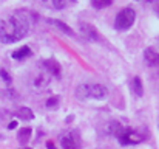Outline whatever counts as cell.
Instances as JSON below:
<instances>
[{
    "label": "cell",
    "mask_w": 159,
    "mask_h": 149,
    "mask_svg": "<svg viewBox=\"0 0 159 149\" xmlns=\"http://www.w3.org/2000/svg\"><path fill=\"white\" fill-rule=\"evenodd\" d=\"M31 135H33V129L31 127H22L17 134V140L20 145H26L30 140H31Z\"/></svg>",
    "instance_id": "11"
},
{
    "label": "cell",
    "mask_w": 159,
    "mask_h": 149,
    "mask_svg": "<svg viewBox=\"0 0 159 149\" xmlns=\"http://www.w3.org/2000/svg\"><path fill=\"white\" fill-rule=\"evenodd\" d=\"M22 149H31V148H22Z\"/></svg>",
    "instance_id": "24"
},
{
    "label": "cell",
    "mask_w": 159,
    "mask_h": 149,
    "mask_svg": "<svg viewBox=\"0 0 159 149\" xmlns=\"http://www.w3.org/2000/svg\"><path fill=\"white\" fill-rule=\"evenodd\" d=\"M48 22H50V23H53L56 28L62 30L65 34H68V36H74V31H73V30H71V28H70L66 23H63L62 20H57V19H48Z\"/></svg>",
    "instance_id": "13"
},
{
    "label": "cell",
    "mask_w": 159,
    "mask_h": 149,
    "mask_svg": "<svg viewBox=\"0 0 159 149\" xmlns=\"http://www.w3.org/2000/svg\"><path fill=\"white\" fill-rule=\"evenodd\" d=\"M16 127H17V121H11L8 124V129H16Z\"/></svg>",
    "instance_id": "21"
},
{
    "label": "cell",
    "mask_w": 159,
    "mask_h": 149,
    "mask_svg": "<svg viewBox=\"0 0 159 149\" xmlns=\"http://www.w3.org/2000/svg\"><path fill=\"white\" fill-rule=\"evenodd\" d=\"M0 76H2V79H3L8 86L11 84V76L8 75V72H6V70H3V68H2V70H0Z\"/></svg>",
    "instance_id": "18"
},
{
    "label": "cell",
    "mask_w": 159,
    "mask_h": 149,
    "mask_svg": "<svg viewBox=\"0 0 159 149\" xmlns=\"http://www.w3.org/2000/svg\"><path fill=\"white\" fill-rule=\"evenodd\" d=\"M156 12H159V5H158V6H156Z\"/></svg>",
    "instance_id": "23"
},
{
    "label": "cell",
    "mask_w": 159,
    "mask_h": 149,
    "mask_svg": "<svg viewBox=\"0 0 159 149\" xmlns=\"http://www.w3.org/2000/svg\"><path fill=\"white\" fill-rule=\"evenodd\" d=\"M117 140H119V143H120V145H138V143H141V142L147 140V137H145V134H144V132L133 131V129L127 127V129H125V132H124Z\"/></svg>",
    "instance_id": "3"
},
{
    "label": "cell",
    "mask_w": 159,
    "mask_h": 149,
    "mask_svg": "<svg viewBox=\"0 0 159 149\" xmlns=\"http://www.w3.org/2000/svg\"><path fill=\"white\" fill-rule=\"evenodd\" d=\"M113 3V0H93V6L98 8V9H102V8H107Z\"/></svg>",
    "instance_id": "16"
},
{
    "label": "cell",
    "mask_w": 159,
    "mask_h": 149,
    "mask_svg": "<svg viewBox=\"0 0 159 149\" xmlns=\"http://www.w3.org/2000/svg\"><path fill=\"white\" fill-rule=\"evenodd\" d=\"M16 117L22 121H31L34 118V112L30 109V107H20L17 112H16Z\"/></svg>",
    "instance_id": "10"
},
{
    "label": "cell",
    "mask_w": 159,
    "mask_h": 149,
    "mask_svg": "<svg viewBox=\"0 0 159 149\" xmlns=\"http://www.w3.org/2000/svg\"><path fill=\"white\" fill-rule=\"evenodd\" d=\"M144 57H145V62L148 65H159V53H156L153 48H147L144 53Z\"/></svg>",
    "instance_id": "9"
},
{
    "label": "cell",
    "mask_w": 159,
    "mask_h": 149,
    "mask_svg": "<svg viewBox=\"0 0 159 149\" xmlns=\"http://www.w3.org/2000/svg\"><path fill=\"white\" fill-rule=\"evenodd\" d=\"M148 2H153V0H148Z\"/></svg>",
    "instance_id": "25"
},
{
    "label": "cell",
    "mask_w": 159,
    "mask_h": 149,
    "mask_svg": "<svg viewBox=\"0 0 159 149\" xmlns=\"http://www.w3.org/2000/svg\"><path fill=\"white\" fill-rule=\"evenodd\" d=\"M48 148H50V149H54V145L51 143V142H48Z\"/></svg>",
    "instance_id": "22"
},
{
    "label": "cell",
    "mask_w": 159,
    "mask_h": 149,
    "mask_svg": "<svg viewBox=\"0 0 159 149\" xmlns=\"http://www.w3.org/2000/svg\"><path fill=\"white\" fill-rule=\"evenodd\" d=\"M80 33L84 37H87L88 41H99V33L96 31V28L90 23H80Z\"/></svg>",
    "instance_id": "5"
},
{
    "label": "cell",
    "mask_w": 159,
    "mask_h": 149,
    "mask_svg": "<svg viewBox=\"0 0 159 149\" xmlns=\"http://www.w3.org/2000/svg\"><path fill=\"white\" fill-rule=\"evenodd\" d=\"M48 82H50V78H45L43 75H40V76L36 79V86H37V87H45V86H48Z\"/></svg>",
    "instance_id": "17"
},
{
    "label": "cell",
    "mask_w": 159,
    "mask_h": 149,
    "mask_svg": "<svg viewBox=\"0 0 159 149\" xmlns=\"http://www.w3.org/2000/svg\"><path fill=\"white\" fill-rule=\"evenodd\" d=\"M80 134L79 131H71L68 134H65L60 138V146L62 149H80Z\"/></svg>",
    "instance_id": "4"
},
{
    "label": "cell",
    "mask_w": 159,
    "mask_h": 149,
    "mask_svg": "<svg viewBox=\"0 0 159 149\" xmlns=\"http://www.w3.org/2000/svg\"><path fill=\"white\" fill-rule=\"evenodd\" d=\"M28 56H31V50L30 47H22V48L16 50L12 54H11V57L12 59H17V61H22V59H25V57H28Z\"/></svg>",
    "instance_id": "15"
},
{
    "label": "cell",
    "mask_w": 159,
    "mask_h": 149,
    "mask_svg": "<svg viewBox=\"0 0 159 149\" xmlns=\"http://www.w3.org/2000/svg\"><path fill=\"white\" fill-rule=\"evenodd\" d=\"M131 90H133V93L136 95V97H142L144 95V86H142V81H141V78H133V81H131Z\"/></svg>",
    "instance_id": "14"
},
{
    "label": "cell",
    "mask_w": 159,
    "mask_h": 149,
    "mask_svg": "<svg viewBox=\"0 0 159 149\" xmlns=\"http://www.w3.org/2000/svg\"><path fill=\"white\" fill-rule=\"evenodd\" d=\"M136 20V11L133 8H124L117 12L116 16V20H114V28L119 30V31H127L133 27Z\"/></svg>",
    "instance_id": "2"
},
{
    "label": "cell",
    "mask_w": 159,
    "mask_h": 149,
    "mask_svg": "<svg viewBox=\"0 0 159 149\" xmlns=\"http://www.w3.org/2000/svg\"><path fill=\"white\" fill-rule=\"evenodd\" d=\"M59 101H60L59 97H51V98L47 101V107H54V106H57V104H59Z\"/></svg>",
    "instance_id": "19"
},
{
    "label": "cell",
    "mask_w": 159,
    "mask_h": 149,
    "mask_svg": "<svg viewBox=\"0 0 159 149\" xmlns=\"http://www.w3.org/2000/svg\"><path fill=\"white\" fill-rule=\"evenodd\" d=\"M30 17L23 11L12 12L8 19L0 20V42L2 44H14L23 39L30 31Z\"/></svg>",
    "instance_id": "1"
},
{
    "label": "cell",
    "mask_w": 159,
    "mask_h": 149,
    "mask_svg": "<svg viewBox=\"0 0 159 149\" xmlns=\"http://www.w3.org/2000/svg\"><path fill=\"white\" fill-rule=\"evenodd\" d=\"M125 126L122 124V123H119V121H111L110 124H108V127H107V131H108V134L110 135H114L116 138H119L124 132H125Z\"/></svg>",
    "instance_id": "7"
},
{
    "label": "cell",
    "mask_w": 159,
    "mask_h": 149,
    "mask_svg": "<svg viewBox=\"0 0 159 149\" xmlns=\"http://www.w3.org/2000/svg\"><path fill=\"white\" fill-rule=\"evenodd\" d=\"M76 98L79 101H85L90 98V84H80L76 89Z\"/></svg>",
    "instance_id": "12"
},
{
    "label": "cell",
    "mask_w": 159,
    "mask_h": 149,
    "mask_svg": "<svg viewBox=\"0 0 159 149\" xmlns=\"http://www.w3.org/2000/svg\"><path fill=\"white\" fill-rule=\"evenodd\" d=\"M65 0H53V6L56 9H63L65 8Z\"/></svg>",
    "instance_id": "20"
},
{
    "label": "cell",
    "mask_w": 159,
    "mask_h": 149,
    "mask_svg": "<svg viewBox=\"0 0 159 149\" xmlns=\"http://www.w3.org/2000/svg\"><path fill=\"white\" fill-rule=\"evenodd\" d=\"M43 65H45V68L48 70V73H50V75H53V76H56V78H60L62 70H60V65H59V62H57V61H54V59L43 61Z\"/></svg>",
    "instance_id": "8"
},
{
    "label": "cell",
    "mask_w": 159,
    "mask_h": 149,
    "mask_svg": "<svg viewBox=\"0 0 159 149\" xmlns=\"http://www.w3.org/2000/svg\"><path fill=\"white\" fill-rule=\"evenodd\" d=\"M108 90L102 84H90V98L94 99H105Z\"/></svg>",
    "instance_id": "6"
}]
</instances>
